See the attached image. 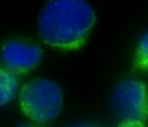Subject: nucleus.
Returning <instances> with one entry per match:
<instances>
[{
  "instance_id": "7ed1b4c3",
  "label": "nucleus",
  "mask_w": 148,
  "mask_h": 127,
  "mask_svg": "<svg viewBox=\"0 0 148 127\" xmlns=\"http://www.w3.org/2000/svg\"><path fill=\"white\" fill-rule=\"evenodd\" d=\"M111 102L122 121L145 123L148 118V90L141 81L128 79L116 85L112 92Z\"/></svg>"
},
{
  "instance_id": "f257e3e1",
  "label": "nucleus",
  "mask_w": 148,
  "mask_h": 127,
  "mask_svg": "<svg viewBox=\"0 0 148 127\" xmlns=\"http://www.w3.org/2000/svg\"><path fill=\"white\" fill-rule=\"evenodd\" d=\"M96 20L95 10L83 0H53L38 20L42 40L53 47L74 50L85 43Z\"/></svg>"
},
{
  "instance_id": "f03ea898",
  "label": "nucleus",
  "mask_w": 148,
  "mask_h": 127,
  "mask_svg": "<svg viewBox=\"0 0 148 127\" xmlns=\"http://www.w3.org/2000/svg\"><path fill=\"white\" fill-rule=\"evenodd\" d=\"M19 101L26 116L43 124L58 116L63 105V93L59 85L53 81L37 78L22 87Z\"/></svg>"
},
{
  "instance_id": "20e7f679",
  "label": "nucleus",
  "mask_w": 148,
  "mask_h": 127,
  "mask_svg": "<svg viewBox=\"0 0 148 127\" xmlns=\"http://www.w3.org/2000/svg\"><path fill=\"white\" fill-rule=\"evenodd\" d=\"M1 57L7 69L14 74H25L34 69L42 58L38 46L10 40L3 46Z\"/></svg>"
},
{
  "instance_id": "423d86ee",
  "label": "nucleus",
  "mask_w": 148,
  "mask_h": 127,
  "mask_svg": "<svg viewBox=\"0 0 148 127\" xmlns=\"http://www.w3.org/2000/svg\"><path fill=\"white\" fill-rule=\"evenodd\" d=\"M134 64L139 70L148 71V32L140 39L136 51Z\"/></svg>"
},
{
  "instance_id": "0eeeda50",
  "label": "nucleus",
  "mask_w": 148,
  "mask_h": 127,
  "mask_svg": "<svg viewBox=\"0 0 148 127\" xmlns=\"http://www.w3.org/2000/svg\"><path fill=\"white\" fill-rule=\"evenodd\" d=\"M118 127H147L145 123L139 122V121H121Z\"/></svg>"
},
{
  "instance_id": "39448f33",
  "label": "nucleus",
  "mask_w": 148,
  "mask_h": 127,
  "mask_svg": "<svg viewBox=\"0 0 148 127\" xmlns=\"http://www.w3.org/2000/svg\"><path fill=\"white\" fill-rule=\"evenodd\" d=\"M19 81L15 74L0 67V107L12 100L17 94Z\"/></svg>"
},
{
  "instance_id": "6e6552de",
  "label": "nucleus",
  "mask_w": 148,
  "mask_h": 127,
  "mask_svg": "<svg viewBox=\"0 0 148 127\" xmlns=\"http://www.w3.org/2000/svg\"><path fill=\"white\" fill-rule=\"evenodd\" d=\"M18 127H40V126H33V125H28V124H25V125L20 126Z\"/></svg>"
}]
</instances>
